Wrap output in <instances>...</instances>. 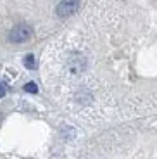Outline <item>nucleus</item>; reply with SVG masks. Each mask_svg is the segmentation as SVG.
<instances>
[{"mask_svg":"<svg viewBox=\"0 0 157 159\" xmlns=\"http://www.w3.org/2000/svg\"><path fill=\"white\" fill-rule=\"evenodd\" d=\"M33 36V28L29 24H24V23H19L17 26H14L9 35V40L12 43H21V42H26Z\"/></svg>","mask_w":157,"mask_h":159,"instance_id":"f257e3e1","label":"nucleus"},{"mask_svg":"<svg viewBox=\"0 0 157 159\" xmlns=\"http://www.w3.org/2000/svg\"><path fill=\"white\" fill-rule=\"evenodd\" d=\"M79 2L81 0H62L59 5H57V16L59 17H69L73 16L76 11L79 9Z\"/></svg>","mask_w":157,"mask_h":159,"instance_id":"f03ea898","label":"nucleus"},{"mask_svg":"<svg viewBox=\"0 0 157 159\" xmlns=\"http://www.w3.org/2000/svg\"><path fill=\"white\" fill-rule=\"evenodd\" d=\"M24 66H26L28 69L36 68V61H35V57H33V54H28V56L24 57Z\"/></svg>","mask_w":157,"mask_h":159,"instance_id":"7ed1b4c3","label":"nucleus"},{"mask_svg":"<svg viewBox=\"0 0 157 159\" xmlns=\"http://www.w3.org/2000/svg\"><path fill=\"white\" fill-rule=\"evenodd\" d=\"M24 92H28V93H38V85L29 81V83L24 85Z\"/></svg>","mask_w":157,"mask_h":159,"instance_id":"20e7f679","label":"nucleus"},{"mask_svg":"<svg viewBox=\"0 0 157 159\" xmlns=\"http://www.w3.org/2000/svg\"><path fill=\"white\" fill-rule=\"evenodd\" d=\"M5 93H7V87H5V83H2V81H0V99H2Z\"/></svg>","mask_w":157,"mask_h":159,"instance_id":"39448f33","label":"nucleus"}]
</instances>
